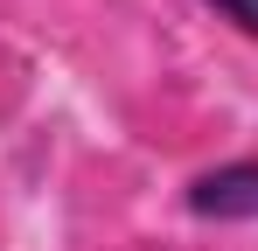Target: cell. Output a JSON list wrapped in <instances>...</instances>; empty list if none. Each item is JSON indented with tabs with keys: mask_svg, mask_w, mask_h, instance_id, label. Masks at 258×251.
Listing matches in <instances>:
<instances>
[{
	"mask_svg": "<svg viewBox=\"0 0 258 251\" xmlns=\"http://www.w3.org/2000/svg\"><path fill=\"white\" fill-rule=\"evenodd\" d=\"M203 7H216L230 28H244V35H258V0H203Z\"/></svg>",
	"mask_w": 258,
	"mask_h": 251,
	"instance_id": "7a4b0ae2",
	"label": "cell"
},
{
	"mask_svg": "<svg viewBox=\"0 0 258 251\" xmlns=\"http://www.w3.org/2000/svg\"><path fill=\"white\" fill-rule=\"evenodd\" d=\"M188 209L210 216V223H258V161H223L210 174L188 181Z\"/></svg>",
	"mask_w": 258,
	"mask_h": 251,
	"instance_id": "6da1fadb",
	"label": "cell"
}]
</instances>
